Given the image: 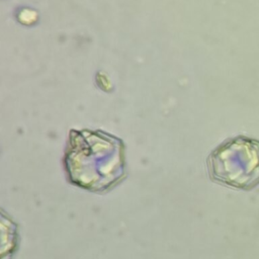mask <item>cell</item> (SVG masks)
Here are the masks:
<instances>
[{"label":"cell","mask_w":259,"mask_h":259,"mask_svg":"<svg viewBox=\"0 0 259 259\" xmlns=\"http://www.w3.org/2000/svg\"><path fill=\"white\" fill-rule=\"evenodd\" d=\"M211 177L229 186L250 190L259 184V141L237 137L218 147L209 156Z\"/></svg>","instance_id":"obj_1"}]
</instances>
